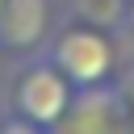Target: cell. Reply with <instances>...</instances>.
Returning a JSON list of instances; mask_svg holds the SVG:
<instances>
[{"label":"cell","mask_w":134,"mask_h":134,"mask_svg":"<svg viewBox=\"0 0 134 134\" xmlns=\"http://www.w3.org/2000/svg\"><path fill=\"white\" fill-rule=\"evenodd\" d=\"M121 25L134 29V0H121Z\"/></svg>","instance_id":"6"},{"label":"cell","mask_w":134,"mask_h":134,"mask_svg":"<svg viewBox=\"0 0 134 134\" xmlns=\"http://www.w3.org/2000/svg\"><path fill=\"white\" fill-rule=\"evenodd\" d=\"M42 59L63 71V80L84 92V88H100L113 84V67H117V46L109 38V29L84 21V25H67L54 38L42 42Z\"/></svg>","instance_id":"1"},{"label":"cell","mask_w":134,"mask_h":134,"mask_svg":"<svg viewBox=\"0 0 134 134\" xmlns=\"http://www.w3.org/2000/svg\"><path fill=\"white\" fill-rule=\"evenodd\" d=\"M0 134H46V130L34 126V121H25L21 113H8V117H0Z\"/></svg>","instance_id":"5"},{"label":"cell","mask_w":134,"mask_h":134,"mask_svg":"<svg viewBox=\"0 0 134 134\" xmlns=\"http://www.w3.org/2000/svg\"><path fill=\"white\" fill-rule=\"evenodd\" d=\"M46 134H130L121 88L117 84H100V88L75 92L71 105H67V113Z\"/></svg>","instance_id":"3"},{"label":"cell","mask_w":134,"mask_h":134,"mask_svg":"<svg viewBox=\"0 0 134 134\" xmlns=\"http://www.w3.org/2000/svg\"><path fill=\"white\" fill-rule=\"evenodd\" d=\"M71 96H75V88L63 80V71H54L46 59H34V63H25V67L17 71L8 100H13V113H21L25 121L50 130V126L67 113Z\"/></svg>","instance_id":"2"},{"label":"cell","mask_w":134,"mask_h":134,"mask_svg":"<svg viewBox=\"0 0 134 134\" xmlns=\"http://www.w3.org/2000/svg\"><path fill=\"white\" fill-rule=\"evenodd\" d=\"M50 38V0H0V50L29 54Z\"/></svg>","instance_id":"4"}]
</instances>
